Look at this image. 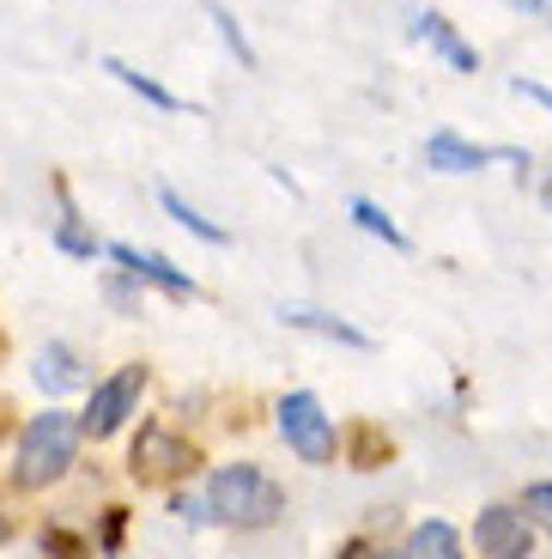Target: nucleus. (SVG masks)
Listing matches in <instances>:
<instances>
[{
    "label": "nucleus",
    "mask_w": 552,
    "mask_h": 559,
    "mask_svg": "<svg viewBox=\"0 0 552 559\" xmlns=\"http://www.w3.org/2000/svg\"><path fill=\"white\" fill-rule=\"evenodd\" d=\"M0 542H7V518H0Z\"/></svg>",
    "instance_id": "26"
},
{
    "label": "nucleus",
    "mask_w": 552,
    "mask_h": 559,
    "mask_svg": "<svg viewBox=\"0 0 552 559\" xmlns=\"http://www.w3.org/2000/svg\"><path fill=\"white\" fill-rule=\"evenodd\" d=\"M334 559H400V554H388V547H376V542H346Z\"/></svg>",
    "instance_id": "23"
},
{
    "label": "nucleus",
    "mask_w": 552,
    "mask_h": 559,
    "mask_svg": "<svg viewBox=\"0 0 552 559\" xmlns=\"http://www.w3.org/2000/svg\"><path fill=\"white\" fill-rule=\"evenodd\" d=\"M140 390H146V365H122L116 378H104L92 390V402H85V414H80V432L92 438H110V432H122L128 426V414L140 407Z\"/></svg>",
    "instance_id": "4"
},
{
    "label": "nucleus",
    "mask_w": 552,
    "mask_h": 559,
    "mask_svg": "<svg viewBox=\"0 0 552 559\" xmlns=\"http://www.w3.org/2000/svg\"><path fill=\"white\" fill-rule=\"evenodd\" d=\"M80 419H68L61 407H49V414H37L25 426V438H19V456H13V480L25 492H43L56 487L61 475L73 468V456H80Z\"/></svg>",
    "instance_id": "2"
},
{
    "label": "nucleus",
    "mask_w": 552,
    "mask_h": 559,
    "mask_svg": "<svg viewBox=\"0 0 552 559\" xmlns=\"http://www.w3.org/2000/svg\"><path fill=\"white\" fill-rule=\"evenodd\" d=\"M279 438H286V450L298 462H310V468H328L334 456H340V432H334V414L316 402L310 390H291L286 402H279Z\"/></svg>",
    "instance_id": "3"
},
{
    "label": "nucleus",
    "mask_w": 552,
    "mask_h": 559,
    "mask_svg": "<svg viewBox=\"0 0 552 559\" xmlns=\"http://www.w3.org/2000/svg\"><path fill=\"white\" fill-rule=\"evenodd\" d=\"M413 31L431 43V56H443L456 73H480V56H473L468 43L456 37V25H449L443 13H419V19H413Z\"/></svg>",
    "instance_id": "10"
},
{
    "label": "nucleus",
    "mask_w": 552,
    "mask_h": 559,
    "mask_svg": "<svg viewBox=\"0 0 552 559\" xmlns=\"http://www.w3.org/2000/svg\"><path fill=\"white\" fill-rule=\"evenodd\" d=\"M104 73H110L116 85H128V92H134L140 104H153V110H182V98H177V92H165V85H158L153 73H140V68H128L122 56H104Z\"/></svg>",
    "instance_id": "12"
},
{
    "label": "nucleus",
    "mask_w": 552,
    "mask_h": 559,
    "mask_svg": "<svg viewBox=\"0 0 552 559\" xmlns=\"http://www.w3.org/2000/svg\"><path fill=\"white\" fill-rule=\"evenodd\" d=\"M194 468V450L182 444L177 432H165V426H140L134 438V456H128V475L140 480V487H158V480H177Z\"/></svg>",
    "instance_id": "6"
},
{
    "label": "nucleus",
    "mask_w": 552,
    "mask_h": 559,
    "mask_svg": "<svg viewBox=\"0 0 552 559\" xmlns=\"http://www.w3.org/2000/svg\"><path fill=\"white\" fill-rule=\"evenodd\" d=\"M97 547H104V554H122V511H116V504H110V511H104V530H97Z\"/></svg>",
    "instance_id": "22"
},
{
    "label": "nucleus",
    "mask_w": 552,
    "mask_h": 559,
    "mask_svg": "<svg viewBox=\"0 0 552 559\" xmlns=\"http://www.w3.org/2000/svg\"><path fill=\"white\" fill-rule=\"evenodd\" d=\"M523 511L535 518V530H552V480H528V487H523Z\"/></svg>",
    "instance_id": "19"
},
{
    "label": "nucleus",
    "mask_w": 552,
    "mask_h": 559,
    "mask_svg": "<svg viewBox=\"0 0 552 559\" xmlns=\"http://www.w3.org/2000/svg\"><path fill=\"white\" fill-rule=\"evenodd\" d=\"M492 158H497L492 146H473V140L449 134V128H437V134L425 140V165L443 170V177H473V170H485Z\"/></svg>",
    "instance_id": "8"
},
{
    "label": "nucleus",
    "mask_w": 552,
    "mask_h": 559,
    "mask_svg": "<svg viewBox=\"0 0 552 559\" xmlns=\"http://www.w3.org/2000/svg\"><path fill=\"white\" fill-rule=\"evenodd\" d=\"M547 207H552V189H547Z\"/></svg>",
    "instance_id": "27"
},
{
    "label": "nucleus",
    "mask_w": 552,
    "mask_h": 559,
    "mask_svg": "<svg viewBox=\"0 0 552 559\" xmlns=\"http://www.w3.org/2000/svg\"><path fill=\"white\" fill-rule=\"evenodd\" d=\"M473 547L480 559H535V518L523 504H485L473 518Z\"/></svg>",
    "instance_id": "5"
},
{
    "label": "nucleus",
    "mask_w": 552,
    "mask_h": 559,
    "mask_svg": "<svg viewBox=\"0 0 552 559\" xmlns=\"http://www.w3.org/2000/svg\"><path fill=\"white\" fill-rule=\"evenodd\" d=\"M207 19H213V31H219V43H225V49H231V56L243 61V68H255V49H249V37L237 31V19L225 13V7H207Z\"/></svg>",
    "instance_id": "16"
},
{
    "label": "nucleus",
    "mask_w": 552,
    "mask_h": 559,
    "mask_svg": "<svg viewBox=\"0 0 552 559\" xmlns=\"http://www.w3.org/2000/svg\"><path fill=\"white\" fill-rule=\"evenodd\" d=\"M400 559H461V535L449 530L443 518H425V523H413V535H407Z\"/></svg>",
    "instance_id": "11"
},
{
    "label": "nucleus",
    "mask_w": 552,
    "mask_h": 559,
    "mask_svg": "<svg viewBox=\"0 0 552 559\" xmlns=\"http://www.w3.org/2000/svg\"><path fill=\"white\" fill-rule=\"evenodd\" d=\"M279 322H286V329H304V335H322V341H340V347L371 353V335H364V329H352L346 317H334V310H316V305H279Z\"/></svg>",
    "instance_id": "9"
},
{
    "label": "nucleus",
    "mask_w": 552,
    "mask_h": 559,
    "mask_svg": "<svg viewBox=\"0 0 552 559\" xmlns=\"http://www.w3.org/2000/svg\"><path fill=\"white\" fill-rule=\"evenodd\" d=\"M352 225H359V231H371V238H383L388 250H407V231H400V225L376 207V201H364V195L352 201Z\"/></svg>",
    "instance_id": "15"
},
{
    "label": "nucleus",
    "mask_w": 552,
    "mask_h": 559,
    "mask_svg": "<svg viewBox=\"0 0 552 559\" xmlns=\"http://www.w3.org/2000/svg\"><path fill=\"white\" fill-rule=\"evenodd\" d=\"M516 92H523V98H535L540 110H552V92H547V85H535V80H516Z\"/></svg>",
    "instance_id": "24"
},
{
    "label": "nucleus",
    "mask_w": 552,
    "mask_h": 559,
    "mask_svg": "<svg viewBox=\"0 0 552 559\" xmlns=\"http://www.w3.org/2000/svg\"><path fill=\"white\" fill-rule=\"evenodd\" d=\"M43 554H56V559H92V547H80L68 530H43Z\"/></svg>",
    "instance_id": "20"
},
{
    "label": "nucleus",
    "mask_w": 552,
    "mask_h": 559,
    "mask_svg": "<svg viewBox=\"0 0 552 559\" xmlns=\"http://www.w3.org/2000/svg\"><path fill=\"white\" fill-rule=\"evenodd\" d=\"M352 468H376L388 456V438H376V426H352Z\"/></svg>",
    "instance_id": "18"
},
{
    "label": "nucleus",
    "mask_w": 552,
    "mask_h": 559,
    "mask_svg": "<svg viewBox=\"0 0 552 559\" xmlns=\"http://www.w3.org/2000/svg\"><path fill=\"white\" fill-rule=\"evenodd\" d=\"M207 504L213 523H231V530H267L286 511V487L274 475H262L255 462H225L207 480Z\"/></svg>",
    "instance_id": "1"
},
{
    "label": "nucleus",
    "mask_w": 552,
    "mask_h": 559,
    "mask_svg": "<svg viewBox=\"0 0 552 559\" xmlns=\"http://www.w3.org/2000/svg\"><path fill=\"white\" fill-rule=\"evenodd\" d=\"M158 201H165V213L182 225V231H194V238H207V243H231V231H225V225H213L201 207H189V201H182L177 189H158Z\"/></svg>",
    "instance_id": "14"
},
{
    "label": "nucleus",
    "mask_w": 552,
    "mask_h": 559,
    "mask_svg": "<svg viewBox=\"0 0 552 559\" xmlns=\"http://www.w3.org/2000/svg\"><path fill=\"white\" fill-rule=\"evenodd\" d=\"M56 243H61V250H68V255H85V262H92V255H97V238H92V231H85V225H80V213H73V207H68V219H61Z\"/></svg>",
    "instance_id": "17"
},
{
    "label": "nucleus",
    "mask_w": 552,
    "mask_h": 559,
    "mask_svg": "<svg viewBox=\"0 0 552 559\" xmlns=\"http://www.w3.org/2000/svg\"><path fill=\"white\" fill-rule=\"evenodd\" d=\"M80 378H85V371H80V359H73V347H68V341H49V347L37 353V383H43L49 395L73 390Z\"/></svg>",
    "instance_id": "13"
},
{
    "label": "nucleus",
    "mask_w": 552,
    "mask_h": 559,
    "mask_svg": "<svg viewBox=\"0 0 552 559\" xmlns=\"http://www.w3.org/2000/svg\"><path fill=\"white\" fill-rule=\"evenodd\" d=\"M182 523H213V504H207V492H182L177 504H170Z\"/></svg>",
    "instance_id": "21"
},
{
    "label": "nucleus",
    "mask_w": 552,
    "mask_h": 559,
    "mask_svg": "<svg viewBox=\"0 0 552 559\" xmlns=\"http://www.w3.org/2000/svg\"><path fill=\"white\" fill-rule=\"evenodd\" d=\"M523 13H535V19H552V0H516Z\"/></svg>",
    "instance_id": "25"
},
{
    "label": "nucleus",
    "mask_w": 552,
    "mask_h": 559,
    "mask_svg": "<svg viewBox=\"0 0 552 559\" xmlns=\"http://www.w3.org/2000/svg\"><path fill=\"white\" fill-rule=\"evenodd\" d=\"M110 255L122 262V274H128V280H153V286H165L170 298H194V280L182 274L177 262H165V255L134 250V243H110Z\"/></svg>",
    "instance_id": "7"
}]
</instances>
